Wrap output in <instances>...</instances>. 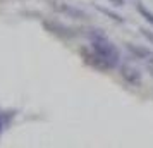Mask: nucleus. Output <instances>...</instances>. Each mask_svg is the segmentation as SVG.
I'll list each match as a JSON object with an SVG mask.
<instances>
[{
    "mask_svg": "<svg viewBox=\"0 0 153 148\" xmlns=\"http://www.w3.org/2000/svg\"><path fill=\"white\" fill-rule=\"evenodd\" d=\"M90 38H91V47L95 48L100 59L103 60V64L107 65V69H115L120 62V54H119L117 47L103 35L100 33L98 29H93L90 33Z\"/></svg>",
    "mask_w": 153,
    "mask_h": 148,
    "instance_id": "nucleus-1",
    "label": "nucleus"
},
{
    "mask_svg": "<svg viewBox=\"0 0 153 148\" xmlns=\"http://www.w3.org/2000/svg\"><path fill=\"white\" fill-rule=\"evenodd\" d=\"M127 50L138 60H141V62L145 64V67L150 71V74L153 76V52L152 50L145 48V47H139V45H132V43H127Z\"/></svg>",
    "mask_w": 153,
    "mask_h": 148,
    "instance_id": "nucleus-2",
    "label": "nucleus"
},
{
    "mask_svg": "<svg viewBox=\"0 0 153 148\" xmlns=\"http://www.w3.org/2000/svg\"><path fill=\"white\" fill-rule=\"evenodd\" d=\"M119 74H120V78L124 79L127 85L134 86V88L141 86V81H143L141 72H139L134 65H131V64H122V65H119Z\"/></svg>",
    "mask_w": 153,
    "mask_h": 148,
    "instance_id": "nucleus-3",
    "label": "nucleus"
},
{
    "mask_svg": "<svg viewBox=\"0 0 153 148\" xmlns=\"http://www.w3.org/2000/svg\"><path fill=\"white\" fill-rule=\"evenodd\" d=\"M43 28L47 31H50L52 35H57L60 38H72V36H76L74 29H71L69 26H65V24H62L59 21H43Z\"/></svg>",
    "mask_w": 153,
    "mask_h": 148,
    "instance_id": "nucleus-4",
    "label": "nucleus"
},
{
    "mask_svg": "<svg viewBox=\"0 0 153 148\" xmlns=\"http://www.w3.org/2000/svg\"><path fill=\"white\" fill-rule=\"evenodd\" d=\"M79 52H81L84 62L88 64V65H91V67H95V69H98V71H108L107 69V65L103 64V60L100 59V55L95 52L93 47H90V48H88V47H83Z\"/></svg>",
    "mask_w": 153,
    "mask_h": 148,
    "instance_id": "nucleus-5",
    "label": "nucleus"
},
{
    "mask_svg": "<svg viewBox=\"0 0 153 148\" xmlns=\"http://www.w3.org/2000/svg\"><path fill=\"white\" fill-rule=\"evenodd\" d=\"M52 5L59 10L65 14L67 17H74V19H84L86 17V12H83L81 9L74 7V5H67V4H62V2H52Z\"/></svg>",
    "mask_w": 153,
    "mask_h": 148,
    "instance_id": "nucleus-6",
    "label": "nucleus"
},
{
    "mask_svg": "<svg viewBox=\"0 0 153 148\" xmlns=\"http://www.w3.org/2000/svg\"><path fill=\"white\" fill-rule=\"evenodd\" d=\"M136 9H138L139 16H141V17H145V21H148L153 26V12H152V10H150V9H146L143 2H136Z\"/></svg>",
    "mask_w": 153,
    "mask_h": 148,
    "instance_id": "nucleus-7",
    "label": "nucleus"
},
{
    "mask_svg": "<svg viewBox=\"0 0 153 148\" xmlns=\"http://www.w3.org/2000/svg\"><path fill=\"white\" fill-rule=\"evenodd\" d=\"M98 10H100L102 14L108 16V17H110V19H114L115 22H124V17H122V16L115 14V12H112V10H108V9H105V7H98Z\"/></svg>",
    "mask_w": 153,
    "mask_h": 148,
    "instance_id": "nucleus-8",
    "label": "nucleus"
},
{
    "mask_svg": "<svg viewBox=\"0 0 153 148\" xmlns=\"http://www.w3.org/2000/svg\"><path fill=\"white\" fill-rule=\"evenodd\" d=\"M139 31H141V35L145 36L146 40H148V42L153 45V31H150V29H146V28H141Z\"/></svg>",
    "mask_w": 153,
    "mask_h": 148,
    "instance_id": "nucleus-9",
    "label": "nucleus"
},
{
    "mask_svg": "<svg viewBox=\"0 0 153 148\" xmlns=\"http://www.w3.org/2000/svg\"><path fill=\"white\" fill-rule=\"evenodd\" d=\"M110 2L114 4V5H124V4H126L124 0H110Z\"/></svg>",
    "mask_w": 153,
    "mask_h": 148,
    "instance_id": "nucleus-10",
    "label": "nucleus"
},
{
    "mask_svg": "<svg viewBox=\"0 0 153 148\" xmlns=\"http://www.w3.org/2000/svg\"><path fill=\"white\" fill-rule=\"evenodd\" d=\"M0 131H2V120H0Z\"/></svg>",
    "mask_w": 153,
    "mask_h": 148,
    "instance_id": "nucleus-11",
    "label": "nucleus"
}]
</instances>
